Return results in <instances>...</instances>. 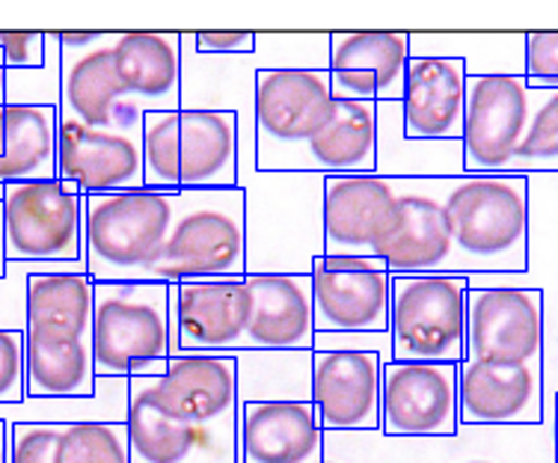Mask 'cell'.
I'll return each instance as SVG.
<instances>
[{"instance_id": "obj_1", "label": "cell", "mask_w": 558, "mask_h": 463, "mask_svg": "<svg viewBox=\"0 0 558 463\" xmlns=\"http://www.w3.org/2000/svg\"><path fill=\"white\" fill-rule=\"evenodd\" d=\"M442 215L454 273L475 280L529 270V175H446Z\"/></svg>"}, {"instance_id": "obj_2", "label": "cell", "mask_w": 558, "mask_h": 463, "mask_svg": "<svg viewBox=\"0 0 558 463\" xmlns=\"http://www.w3.org/2000/svg\"><path fill=\"white\" fill-rule=\"evenodd\" d=\"M247 277V194L179 191L170 235L143 282L244 280Z\"/></svg>"}, {"instance_id": "obj_3", "label": "cell", "mask_w": 558, "mask_h": 463, "mask_svg": "<svg viewBox=\"0 0 558 463\" xmlns=\"http://www.w3.org/2000/svg\"><path fill=\"white\" fill-rule=\"evenodd\" d=\"M179 194L84 196V261L93 282H143L170 235Z\"/></svg>"}, {"instance_id": "obj_4", "label": "cell", "mask_w": 558, "mask_h": 463, "mask_svg": "<svg viewBox=\"0 0 558 463\" xmlns=\"http://www.w3.org/2000/svg\"><path fill=\"white\" fill-rule=\"evenodd\" d=\"M151 360H170V285L96 282V377H131L134 368Z\"/></svg>"}, {"instance_id": "obj_5", "label": "cell", "mask_w": 558, "mask_h": 463, "mask_svg": "<svg viewBox=\"0 0 558 463\" xmlns=\"http://www.w3.org/2000/svg\"><path fill=\"white\" fill-rule=\"evenodd\" d=\"M7 265H84V194L63 179L0 187Z\"/></svg>"}, {"instance_id": "obj_6", "label": "cell", "mask_w": 558, "mask_h": 463, "mask_svg": "<svg viewBox=\"0 0 558 463\" xmlns=\"http://www.w3.org/2000/svg\"><path fill=\"white\" fill-rule=\"evenodd\" d=\"M466 277H392L389 342L398 363L466 360Z\"/></svg>"}, {"instance_id": "obj_7", "label": "cell", "mask_w": 558, "mask_h": 463, "mask_svg": "<svg viewBox=\"0 0 558 463\" xmlns=\"http://www.w3.org/2000/svg\"><path fill=\"white\" fill-rule=\"evenodd\" d=\"M333 113L330 69H258L256 173H279Z\"/></svg>"}, {"instance_id": "obj_8", "label": "cell", "mask_w": 558, "mask_h": 463, "mask_svg": "<svg viewBox=\"0 0 558 463\" xmlns=\"http://www.w3.org/2000/svg\"><path fill=\"white\" fill-rule=\"evenodd\" d=\"M466 360L494 366H544V291L470 285Z\"/></svg>"}, {"instance_id": "obj_9", "label": "cell", "mask_w": 558, "mask_h": 463, "mask_svg": "<svg viewBox=\"0 0 558 463\" xmlns=\"http://www.w3.org/2000/svg\"><path fill=\"white\" fill-rule=\"evenodd\" d=\"M532 93L523 72H470L463 110V175L502 173L529 125Z\"/></svg>"}, {"instance_id": "obj_10", "label": "cell", "mask_w": 558, "mask_h": 463, "mask_svg": "<svg viewBox=\"0 0 558 463\" xmlns=\"http://www.w3.org/2000/svg\"><path fill=\"white\" fill-rule=\"evenodd\" d=\"M125 428L131 463H238V422L172 419L158 401V377H129Z\"/></svg>"}, {"instance_id": "obj_11", "label": "cell", "mask_w": 558, "mask_h": 463, "mask_svg": "<svg viewBox=\"0 0 558 463\" xmlns=\"http://www.w3.org/2000/svg\"><path fill=\"white\" fill-rule=\"evenodd\" d=\"M57 179L84 196L143 191V113L105 129L60 117Z\"/></svg>"}, {"instance_id": "obj_12", "label": "cell", "mask_w": 558, "mask_h": 463, "mask_svg": "<svg viewBox=\"0 0 558 463\" xmlns=\"http://www.w3.org/2000/svg\"><path fill=\"white\" fill-rule=\"evenodd\" d=\"M398 227V179L324 175V256L380 259Z\"/></svg>"}, {"instance_id": "obj_13", "label": "cell", "mask_w": 558, "mask_h": 463, "mask_svg": "<svg viewBox=\"0 0 558 463\" xmlns=\"http://www.w3.org/2000/svg\"><path fill=\"white\" fill-rule=\"evenodd\" d=\"M315 333H389V277L384 259L318 256L310 268Z\"/></svg>"}, {"instance_id": "obj_14", "label": "cell", "mask_w": 558, "mask_h": 463, "mask_svg": "<svg viewBox=\"0 0 558 463\" xmlns=\"http://www.w3.org/2000/svg\"><path fill=\"white\" fill-rule=\"evenodd\" d=\"M461 363H398L380 371V434L384 437H454Z\"/></svg>"}, {"instance_id": "obj_15", "label": "cell", "mask_w": 558, "mask_h": 463, "mask_svg": "<svg viewBox=\"0 0 558 463\" xmlns=\"http://www.w3.org/2000/svg\"><path fill=\"white\" fill-rule=\"evenodd\" d=\"M250 351L244 280L170 285V356Z\"/></svg>"}, {"instance_id": "obj_16", "label": "cell", "mask_w": 558, "mask_h": 463, "mask_svg": "<svg viewBox=\"0 0 558 463\" xmlns=\"http://www.w3.org/2000/svg\"><path fill=\"white\" fill-rule=\"evenodd\" d=\"M380 371L372 351H312L310 401L324 434H380Z\"/></svg>"}, {"instance_id": "obj_17", "label": "cell", "mask_w": 558, "mask_h": 463, "mask_svg": "<svg viewBox=\"0 0 558 463\" xmlns=\"http://www.w3.org/2000/svg\"><path fill=\"white\" fill-rule=\"evenodd\" d=\"M442 179H398V227L380 249L389 277H458L442 215Z\"/></svg>"}, {"instance_id": "obj_18", "label": "cell", "mask_w": 558, "mask_h": 463, "mask_svg": "<svg viewBox=\"0 0 558 463\" xmlns=\"http://www.w3.org/2000/svg\"><path fill=\"white\" fill-rule=\"evenodd\" d=\"M463 57H410L401 131L410 143H461L466 110Z\"/></svg>"}, {"instance_id": "obj_19", "label": "cell", "mask_w": 558, "mask_h": 463, "mask_svg": "<svg viewBox=\"0 0 558 463\" xmlns=\"http://www.w3.org/2000/svg\"><path fill=\"white\" fill-rule=\"evenodd\" d=\"M544 419V366H458V422L463 425H537Z\"/></svg>"}, {"instance_id": "obj_20", "label": "cell", "mask_w": 558, "mask_h": 463, "mask_svg": "<svg viewBox=\"0 0 558 463\" xmlns=\"http://www.w3.org/2000/svg\"><path fill=\"white\" fill-rule=\"evenodd\" d=\"M324 440L312 401L238 404V463H322Z\"/></svg>"}, {"instance_id": "obj_21", "label": "cell", "mask_w": 558, "mask_h": 463, "mask_svg": "<svg viewBox=\"0 0 558 463\" xmlns=\"http://www.w3.org/2000/svg\"><path fill=\"white\" fill-rule=\"evenodd\" d=\"M158 401L172 419L194 425L238 422L235 354H179L158 377Z\"/></svg>"}, {"instance_id": "obj_22", "label": "cell", "mask_w": 558, "mask_h": 463, "mask_svg": "<svg viewBox=\"0 0 558 463\" xmlns=\"http://www.w3.org/2000/svg\"><path fill=\"white\" fill-rule=\"evenodd\" d=\"M250 351H312L310 273H247Z\"/></svg>"}, {"instance_id": "obj_23", "label": "cell", "mask_w": 558, "mask_h": 463, "mask_svg": "<svg viewBox=\"0 0 558 463\" xmlns=\"http://www.w3.org/2000/svg\"><path fill=\"white\" fill-rule=\"evenodd\" d=\"M377 170V105L339 101L322 129L294 149L279 173L368 175Z\"/></svg>"}, {"instance_id": "obj_24", "label": "cell", "mask_w": 558, "mask_h": 463, "mask_svg": "<svg viewBox=\"0 0 558 463\" xmlns=\"http://www.w3.org/2000/svg\"><path fill=\"white\" fill-rule=\"evenodd\" d=\"M113 36L105 33L86 48H60V117L77 119L84 125H117L140 117L125 98L113 63Z\"/></svg>"}, {"instance_id": "obj_25", "label": "cell", "mask_w": 558, "mask_h": 463, "mask_svg": "<svg viewBox=\"0 0 558 463\" xmlns=\"http://www.w3.org/2000/svg\"><path fill=\"white\" fill-rule=\"evenodd\" d=\"M113 63L134 108L143 113L182 110V33H117Z\"/></svg>"}, {"instance_id": "obj_26", "label": "cell", "mask_w": 558, "mask_h": 463, "mask_svg": "<svg viewBox=\"0 0 558 463\" xmlns=\"http://www.w3.org/2000/svg\"><path fill=\"white\" fill-rule=\"evenodd\" d=\"M96 380L93 339L54 327H24L27 399H89Z\"/></svg>"}, {"instance_id": "obj_27", "label": "cell", "mask_w": 558, "mask_h": 463, "mask_svg": "<svg viewBox=\"0 0 558 463\" xmlns=\"http://www.w3.org/2000/svg\"><path fill=\"white\" fill-rule=\"evenodd\" d=\"M179 184L182 191L238 187V117L179 110Z\"/></svg>"}, {"instance_id": "obj_28", "label": "cell", "mask_w": 558, "mask_h": 463, "mask_svg": "<svg viewBox=\"0 0 558 463\" xmlns=\"http://www.w3.org/2000/svg\"><path fill=\"white\" fill-rule=\"evenodd\" d=\"M7 141L0 151V187L57 179L60 108L7 105Z\"/></svg>"}, {"instance_id": "obj_29", "label": "cell", "mask_w": 558, "mask_h": 463, "mask_svg": "<svg viewBox=\"0 0 558 463\" xmlns=\"http://www.w3.org/2000/svg\"><path fill=\"white\" fill-rule=\"evenodd\" d=\"M96 282L86 270L24 277V327H54L93 339Z\"/></svg>"}, {"instance_id": "obj_30", "label": "cell", "mask_w": 558, "mask_h": 463, "mask_svg": "<svg viewBox=\"0 0 558 463\" xmlns=\"http://www.w3.org/2000/svg\"><path fill=\"white\" fill-rule=\"evenodd\" d=\"M408 63L410 33H330V69L375 77L377 105H401Z\"/></svg>"}, {"instance_id": "obj_31", "label": "cell", "mask_w": 558, "mask_h": 463, "mask_svg": "<svg viewBox=\"0 0 558 463\" xmlns=\"http://www.w3.org/2000/svg\"><path fill=\"white\" fill-rule=\"evenodd\" d=\"M532 108L523 141L502 173H558V89H529Z\"/></svg>"}, {"instance_id": "obj_32", "label": "cell", "mask_w": 558, "mask_h": 463, "mask_svg": "<svg viewBox=\"0 0 558 463\" xmlns=\"http://www.w3.org/2000/svg\"><path fill=\"white\" fill-rule=\"evenodd\" d=\"M54 463H131L125 422H63Z\"/></svg>"}, {"instance_id": "obj_33", "label": "cell", "mask_w": 558, "mask_h": 463, "mask_svg": "<svg viewBox=\"0 0 558 463\" xmlns=\"http://www.w3.org/2000/svg\"><path fill=\"white\" fill-rule=\"evenodd\" d=\"M143 182L179 194V113H143Z\"/></svg>"}, {"instance_id": "obj_34", "label": "cell", "mask_w": 558, "mask_h": 463, "mask_svg": "<svg viewBox=\"0 0 558 463\" xmlns=\"http://www.w3.org/2000/svg\"><path fill=\"white\" fill-rule=\"evenodd\" d=\"M258 69H330V33H256Z\"/></svg>"}, {"instance_id": "obj_35", "label": "cell", "mask_w": 558, "mask_h": 463, "mask_svg": "<svg viewBox=\"0 0 558 463\" xmlns=\"http://www.w3.org/2000/svg\"><path fill=\"white\" fill-rule=\"evenodd\" d=\"M63 422H10L7 463H54Z\"/></svg>"}, {"instance_id": "obj_36", "label": "cell", "mask_w": 558, "mask_h": 463, "mask_svg": "<svg viewBox=\"0 0 558 463\" xmlns=\"http://www.w3.org/2000/svg\"><path fill=\"white\" fill-rule=\"evenodd\" d=\"M523 77L529 89H558V31L526 33Z\"/></svg>"}, {"instance_id": "obj_37", "label": "cell", "mask_w": 558, "mask_h": 463, "mask_svg": "<svg viewBox=\"0 0 558 463\" xmlns=\"http://www.w3.org/2000/svg\"><path fill=\"white\" fill-rule=\"evenodd\" d=\"M27 401L24 389V330L0 327V407Z\"/></svg>"}, {"instance_id": "obj_38", "label": "cell", "mask_w": 558, "mask_h": 463, "mask_svg": "<svg viewBox=\"0 0 558 463\" xmlns=\"http://www.w3.org/2000/svg\"><path fill=\"white\" fill-rule=\"evenodd\" d=\"M48 33H0V63L7 72H39L45 69Z\"/></svg>"}, {"instance_id": "obj_39", "label": "cell", "mask_w": 558, "mask_h": 463, "mask_svg": "<svg viewBox=\"0 0 558 463\" xmlns=\"http://www.w3.org/2000/svg\"><path fill=\"white\" fill-rule=\"evenodd\" d=\"M194 48L205 57H253L256 33L250 31H199Z\"/></svg>"}, {"instance_id": "obj_40", "label": "cell", "mask_w": 558, "mask_h": 463, "mask_svg": "<svg viewBox=\"0 0 558 463\" xmlns=\"http://www.w3.org/2000/svg\"><path fill=\"white\" fill-rule=\"evenodd\" d=\"M105 33H57L60 48H86V45L98 42Z\"/></svg>"}, {"instance_id": "obj_41", "label": "cell", "mask_w": 558, "mask_h": 463, "mask_svg": "<svg viewBox=\"0 0 558 463\" xmlns=\"http://www.w3.org/2000/svg\"><path fill=\"white\" fill-rule=\"evenodd\" d=\"M7 452H10V422L0 419V463H7Z\"/></svg>"}, {"instance_id": "obj_42", "label": "cell", "mask_w": 558, "mask_h": 463, "mask_svg": "<svg viewBox=\"0 0 558 463\" xmlns=\"http://www.w3.org/2000/svg\"><path fill=\"white\" fill-rule=\"evenodd\" d=\"M7 277V247H3V205H0V280Z\"/></svg>"}, {"instance_id": "obj_43", "label": "cell", "mask_w": 558, "mask_h": 463, "mask_svg": "<svg viewBox=\"0 0 558 463\" xmlns=\"http://www.w3.org/2000/svg\"><path fill=\"white\" fill-rule=\"evenodd\" d=\"M7 105V69L0 63V108Z\"/></svg>"}, {"instance_id": "obj_44", "label": "cell", "mask_w": 558, "mask_h": 463, "mask_svg": "<svg viewBox=\"0 0 558 463\" xmlns=\"http://www.w3.org/2000/svg\"><path fill=\"white\" fill-rule=\"evenodd\" d=\"M7 108V105H3ZM0 108V151H3V141H7V110Z\"/></svg>"}, {"instance_id": "obj_45", "label": "cell", "mask_w": 558, "mask_h": 463, "mask_svg": "<svg viewBox=\"0 0 558 463\" xmlns=\"http://www.w3.org/2000/svg\"><path fill=\"white\" fill-rule=\"evenodd\" d=\"M553 442H556V463H558V395H556V422H553Z\"/></svg>"}, {"instance_id": "obj_46", "label": "cell", "mask_w": 558, "mask_h": 463, "mask_svg": "<svg viewBox=\"0 0 558 463\" xmlns=\"http://www.w3.org/2000/svg\"><path fill=\"white\" fill-rule=\"evenodd\" d=\"M442 463H511V461H442Z\"/></svg>"}, {"instance_id": "obj_47", "label": "cell", "mask_w": 558, "mask_h": 463, "mask_svg": "<svg viewBox=\"0 0 558 463\" xmlns=\"http://www.w3.org/2000/svg\"><path fill=\"white\" fill-rule=\"evenodd\" d=\"M322 463H348V461H322ZM351 463H360V461H351Z\"/></svg>"}]
</instances>
